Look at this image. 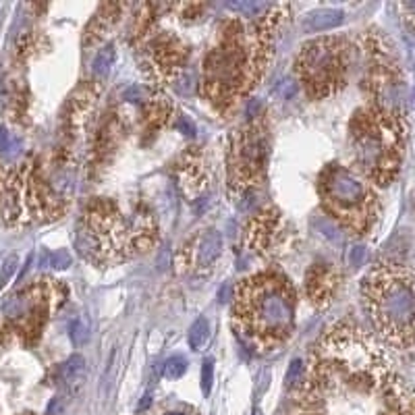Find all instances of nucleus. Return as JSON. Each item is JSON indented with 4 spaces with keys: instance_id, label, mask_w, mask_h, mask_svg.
<instances>
[{
    "instance_id": "nucleus-33",
    "label": "nucleus",
    "mask_w": 415,
    "mask_h": 415,
    "mask_svg": "<svg viewBox=\"0 0 415 415\" xmlns=\"http://www.w3.org/2000/svg\"><path fill=\"white\" fill-rule=\"evenodd\" d=\"M11 135L5 131V129H0V152H9L11 150Z\"/></svg>"
},
{
    "instance_id": "nucleus-10",
    "label": "nucleus",
    "mask_w": 415,
    "mask_h": 415,
    "mask_svg": "<svg viewBox=\"0 0 415 415\" xmlns=\"http://www.w3.org/2000/svg\"><path fill=\"white\" fill-rule=\"evenodd\" d=\"M349 46L340 38L324 36L307 42L295 60V71L307 96L322 100L332 96L347 77Z\"/></svg>"
},
{
    "instance_id": "nucleus-21",
    "label": "nucleus",
    "mask_w": 415,
    "mask_h": 415,
    "mask_svg": "<svg viewBox=\"0 0 415 415\" xmlns=\"http://www.w3.org/2000/svg\"><path fill=\"white\" fill-rule=\"evenodd\" d=\"M189 347L193 351H201L208 340H210V322H208V318H197L193 322V326L189 328Z\"/></svg>"
},
{
    "instance_id": "nucleus-28",
    "label": "nucleus",
    "mask_w": 415,
    "mask_h": 415,
    "mask_svg": "<svg viewBox=\"0 0 415 415\" xmlns=\"http://www.w3.org/2000/svg\"><path fill=\"white\" fill-rule=\"evenodd\" d=\"M320 229L324 231L322 235H324L326 239H330L332 245H342V235H340L338 225H336L334 221H330V218H328V221H322Z\"/></svg>"
},
{
    "instance_id": "nucleus-14",
    "label": "nucleus",
    "mask_w": 415,
    "mask_h": 415,
    "mask_svg": "<svg viewBox=\"0 0 415 415\" xmlns=\"http://www.w3.org/2000/svg\"><path fill=\"white\" fill-rule=\"evenodd\" d=\"M223 235L216 229H205L191 235L177 251V272L183 276L208 274L223 255Z\"/></svg>"
},
{
    "instance_id": "nucleus-19",
    "label": "nucleus",
    "mask_w": 415,
    "mask_h": 415,
    "mask_svg": "<svg viewBox=\"0 0 415 415\" xmlns=\"http://www.w3.org/2000/svg\"><path fill=\"white\" fill-rule=\"evenodd\" d=\"M342 21H344V13L340 9H316L303 17L301 27L307 34H322L338 27Z\"/></svg>"
},
{
    "instance_id": "nucleus-30",
    "label": "nucleus",
    "mask_w": 415,
    "mask_h": 415,
    "mask_svg": "<svg viewBox=\"0 0 415 415\" xmlns=\"http://www.w3.org/2000/svg\"><path fill=\"white\" fill-rule=\"evenodd\" d=\"M15 268H17V257H9V260L5 262V268H3V276H0V289H3V287L9 283L11 274L15 272Z\"/></svg>"
},
{
    "instance_id": "nucleus-34",
    "label": "nucleus",
    "mask_w": 415,
    "mask_h": 415,
    "mask_svg": "<svg viewBox=\"0 0 415 415\" xmlns=\"http://www.w3.org/2000/svg\"><path fill=\"white\" fill-rule=\"evenodd\" d=\"M407 9H411V11H415V3H409V5H407Z\"/></svg>"
},
{
    "instance_id": "nucleus-11",
    "label": "nucleus",
    "mask_w": 415,
    "mask_h": 415,
    "mask_svg": "<svg viewBox=\"0 0 415 415\" xmlns=\"http://www.w3.org/2000/svg\"><path fill=\"white\" fill-rule=\"evenodd\" d=\"M268 158H270V144L266 127L262 123L251 121L231 135L227 156L231 197L241 199L264 181Z\"/></svg>"
},
{
    "instance_id": "nucleus-15",
    "label": "nucleus",
    "mask_w": 415,
    "mask_h": 415,
    "mask_svg": "<svg viewBox=\"0 0 415 415\" xmlns=\"http://www.w3.org/2000/svg\"><path fill=\"white\" fill-rule=\"evenodd\" d=\"M285 221L274 205H266L249 221L245 229V247L262 257H270L285 241Z\"/></svg>"
},
{
    "instance_id": "nucleus-27",
    "label": "nucleus",
    "mask_w": 415,
    "mask_h": 415,
    "mask_svg": "<svg viewBox=\"0 0 415 415\" xmlns=\"http://www.w3.org/2000/svg\"><path fill=\"white\" fill-rule=\"evenodd\" d=\"M68 336H71V340H73V344H77V347H81V344L88 340V336H90V324L86 322V320H75L73 324H71V328H68Z\"/></svg>"
},
{
    "instance_id": "nucleus-35",
    "label": "nucleus",
    "mask_w": 415,
    "mask_h": 415,
    "mask_svg": "<svg viewBox=\"0 0 415 415\" xmlns=\"http://www.w3.org/2000/svg\"><path fill=\"white\" fill-rule=\"evenodd\" d=\"M253 415H262V413H260V409H255V411H253Z\"/></svg>"
},
{
    "instance_id": "nucleus-36",
    "label": "nucleus",
    "mask_w": 415,
    "mask_h": 415,
    "mask_svg": "<svg viewBox=\"0 0 415 415\" xmlns=\"http://www.w3.org/2000/svg\"><path fill=\"white\" fill-rule=\"evenodd\" d=\"M413 100H415V90H413Z\"/></svg>"
},
{
    "instance_id": "nucleus-17",
    "label": "nucleus",
    "mask_w": 415,
    "mask_h": 415,
    "mask_svg": "<svg viewBox=\"0 0 415 415\" xmlns=\"http://www.w3.org/2000/svg\"><path fill=\"white\" fill-rule=\"evenodd\" d=\"M175 173H177V185L181 193L189 197V201H195L203 193L205 181H208V173H205V166L201 164V156L197 152H185L183 158L177 162Z\"/></svg>"
},
{
    "instance_id": "nucleus-3",
    "label": "nucleus",
    "mask_w": 415,
    "mask_h": 415,
    "mask_svg": "<svg viewBox=\"0 0 415 415\" xmlns=\"http://www.w3.org/2000/svg\"><path fill=\"white\" fill-rule=\"evenodd\" d=\"M392 380L390 362L374 336L353 324H336L314 347L301 386L332 390H376Z\"/></svg>"
},
{
    "instance_id": "nucleus-16",
    "label": "nucleus",
    "mask_w": 415,
    "mask_h": 415,
    "mask_svg": "<svg viewBox=\"0 0 415 415\" xmlns=\"http://www.w3.org/2000/svg\"><path fill=\"white\" fill-rule=\"evenodd\" d=\"M340 283V274L332 264H314L305 276V293L316 307H326L332 303Z\"/></svg>"
},
{
    "instance_id": "nucleus-6",
    "label": "nucleus",
    "mask_w": 415,
    "mask_h": 415,
    "mask_svg": "<svg viewBox=\"0 0 415 415\" xmlns=\"http://www.w3.org/2000/svg\"><path fill=\"white\" fill-rule=\"evenodd\" d=\"M376 332L399 351H415V276L397 262H378L362 283Z\"/></svg>"
},
{
    "instance_id": "nucleus-1",
    "label": "nucleus",
    "mask_w": 415,
    "mask_h": 415,
    "mask_svg": "<svg viewBox=\"0 0 415 415\" xmlns=\"http://www.w3.org/2000/svg\"><path fill=\"white\" fill-rule=\"evenodd\" d=\"M289 15L287 5H272L270 11L249 25L231 21L221 42L208 52L201 68L199 92L218 112H229L262 79L272 58L274 36Z\"/></svg>"
},
{
    "instance_id": "nucleus-12",
    "label": "nucleus",
    "mask_w": 415,
    "mask_h": 415,
    "mask_svg": "<svg viewBox=\"0 0 415 415\" xmlns=\"http://www.w3.org/2000/svg\"><path fill=\"white\" fill-rule=\"evenodd\" d=\"M366 66L372 106L405 121V79L390 50L376 36L366 34Z\"/></svg>"
},
{
    "instance_id": "nucleus-31",
    "label": "nucleus",
    "mask_w": 415,
    "mask_h": 415,
    "mask_svg": "<svg viewBox=\"0 0 415 415\" xmlns=\"http://www.w3.org/2000/svg\"><path fill=\"white\" fill-rule=\"evenodd\" d=\"M50 264L54 268H66L68 264H71V255H68L64 249H60V251H56V253L50 255Z\"/></svg>"
},
{
    "instance_id": "nucleus-13",
    "label": "nucleus",
    "mask_w": 415,
    "mask_h": 415,
    "mask_svg": "<svg viewBox=\"0 0 415 415\" xmlns=\"http://www.w3.org/2000/svg\"><path fill=\"white\" fill-rule=\"evenodd\" d=\"M142 66L150 81L156 86L175 84L189 58V48L185 42L168 32L148 34L142 42Z\"/></svg>"
},
{
    "instance_id": "nucleus-5",
    "label": "nucleus",
    "mask_w": 415,
    "mask_h": 415,
    "mask_svg": "<svg viewBox=\"0 0 415 415\" xmlns=\"http://www.w3.org/2000/svg\"><path fill=\"white\" fill-rule=\"evenodd\" d=\"M233 326L241 340L257 353L283 344L295 326V289L274 270L255 272L235 287Z\"/></svg>"
},
{
    "instance_id": "nucleus-2",
    "label": "nucleus",
    "mask_w": 415,
    "mask_h": 415,
    "mask_svg": "<svg viewBox=\"0 0 415 415\" xmlns=\"http://www.w3.org/2000/svg\"><path fill=\"white\" fill-rule=\"evenodd\" d=\"M73 156L58 152L50 160L32 156L0 164V221L9 227L60 218L73 195Z\"/></svg>"
},
{
    "instance_id": "nucleus-20",
    "label": "nucleus",
    "mask_w": 415,
    "mask_h": 415,
    "mask_svg": "<svg viewBox=\"0 0 415 415\" xmlns=\"http://www.w3.org/2000/svg\"><path fill=\"white\" fill-rule=\"evenodd\" d=\"M86 376V360L81 355H71L60 368H58V378L64 384H79Z\"/></svg>"
},
{
    "instance_id": "nucleus-29",
    "label": "nucleus",
    "mask_w": 415,
    "mask_h": 415,
    "mask_svg": "<svg viewBox=\"0 0 415 415\" xmlns=\"http://www.w3.org/2000/svg\"><path fill=\"white\" fill-rule=\"evenodd\" d=\"M212 380H214V366H212L210 360H205L203 366H201V390H203L205 397L210 394V390H212Z\"/></svg>"
},
{
    "instance_id": "nucleus-7",
    "label": "nucleus",
    "mask_w": 415,
    "mask_h": 415,
    "mask_svg": "<svg viewBox=\"0 0 415 415\" xmlns=\"http://www.w3.org/2000/svg\"><path fill=\"white\" fill-rule=\"evenodd\" d=\"M349 144L360 175L376 185H388L403 162L405 121L370 104L353 114Z\"/></svg>"
},
{
    "instance_id": "nucleus-32",
    "label": "nucleus",
    "mask_w": 415,
    "mask_h": 415,
    "mask_svg": "<svg viewBox=\"0 0 415 415\" xmlns=\"http://www.w3.org/2000/svg\"><path fill=\"white\" fill-rule=\"evenodd\" d=\"M364 260H366V247H362V245L351 247V251H349V264L351 266H362Z\"/></svg>"
},
{
    "instance_id": "nucleus-18",
    "label": "nucleus",
    "mask_w": 415,
    "mask_h": 415,
    "mask_svg": "<svg viewBox=\"0 0 415 415\" xmlns=\"http://www.w3.org/2000/svg\"><path fill=\"white\" fill-rule=\"evenodd\" d=\"M127 7L125 5H118V3H108L104 7H100V11L94 15V19L90 21V25L86 27V38H84V44L86 46H96L104 40V36L116 25L118 17L123 15Z\"/></svg>"
},
{
    "instance_id": "nucleus-23",
    "label": "nucleus",
    "mask_w": 415,
    "mask_h": 415,
    "mask_svg": "<svg viewBox=\"0 0 415 415\" xmlns=\"http://www.w3.org/2000/svg\"><path fill=\"white\" fill-rule=\"evenodd\" d=\"M235 13H239L241 17H255V19H260V17H264L268 11H270V3H255V0H245V3H231L229 5Z\"/></svg>"
},
{
    "instance_id": "nucleus-9",
    "label": "nucleus",
    "mask_w": 415,
    "mask_h": 415,
    "mask_svg": "<svg viewBox=\"0 0 415 415\" xmlns=\"http://www.w3.org/2000/svg\"><path fill=\"white\" fill-rule=\"evenodd\" d=\"M66 289L54 279H40L15 293L0 312L3 332H11L23 342H34L46 322L62 307Z\"/></svg>"
},
{
    "instance_id": "nucleus-25",
    "label": "nucleus",
    "mask_w": 415,
    "mask_h": 415,
    "mask_svg": "<svg viewBox=\"0 0 415 415\" xmlns=\"http://www.w3.org/2000/svg\"><path fill=\"white\" fill-rule=\"evenodd\" d=\"M140 415H199V413L189 405H168V403H164V405H160L156 409H150L146 413H140Z\"/></svg>"
},
{
    "instance_id": "nucleus-8",
    "label": "nucleus",
    "mask_w": 415,
    "mask_h": 415,
    "mask_svg": "<svg viewBox=\"0 0 415 415\" xmlns=\"http://www.w3.org/2000/svg\"><path fill=\"white\" fill-rule=\"evenodd\" d=\"M318 193L326 214L338 227L357 237L372 231L380 201L362 175L342 164H328L318 177Z\"/></svg>"
},
{
    "instance_id": "nucleus-26",
    "label": "nucleus",
    "mask_w": 415,
    "mask_h": 415,
    "mask_svg": "<svg viewBox=\"0 0 415 415\" xmlns=\"http://www.w3.org/2000/svg\"><path fill=\"white\" fill-rule=\"evenodd\" d=\"M187 360L185 357H181V355H175V357H171V360H166V364H164V376L168 378V380H179L185 372H187Z\"/></svg>"
},
{
    "instance_id": "nucleus-24",
    "label": "nucleus",
    "mask_w": 415,
    "mask_h": 415,
    "mask_svg": "<svg viewBox=\"0 0 415 415\" xmlns=\"http://www.w3.org/2000/svg\"><path fill=\"white\" fill-rule=\"evenodd\" d=\"M303 380H305V364H303V360H293L287 370L285 382L289 388H301Z\"/></svg>"
},
{
    "instance_id": "nucleus-4",
    "label": "nucleus",
    "mask_w": 415,
    "mask_h": 415,
    "mask_svg": "<svg viewBox=\"0 0 415 415\" xmlns=\"http://www.w3.org/2000/svg\"><path fill=\"white\" fill-rule=\"evenodd\" d=\"M158 239V223L146 203L121 205L110 197L92 199L77 227V251L94 264L125 262L150 251Z\"/></svg>"
},
{
    "instance_id": "nucleus-22",
    "label": "nucleus",
    "mask_w": 415,
    "mask_h": 415,
    "mask_svg": "<svg viewBox=\"0 0 415 415\" xmlns=\"http://www.w3.org/2000/svg\"><path fill=\"white\" fill-rule=\"evenodd\" d=\"M114 60H116L114 46H110V44L104 46V48L96 54V58H94V62H92V71H94V75H98V77H106V75L110 73V68H112Z\"/></svg>"
}]
</instances>
